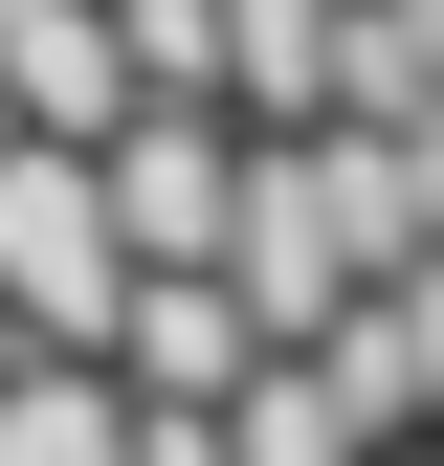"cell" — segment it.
Returning a JSON list of instances; mask_svg holds the SVG:
<instances>
[{"label": "cell", "instance_id": "2", "mask_svg": "<svg viewBox=\"0 0 444 466\" xmlns=\"http://www.w3.org/2000/svg\"><path fill=\"white\" fill-rule=\"evenodd\" d=\"M89 356L134 378V400H222V378L267 356V311H245L222 267H134V289H111V333H89Z\"/></svg>", "mask_w": 444, "mask_h": 466}, {"label": "cell", "instance_id": "6", "mask_svg": "<svg viewBox=\"0 0 444 466\" xmlns=\"http://www.w3.org/2000/svg\"><path fill=\"white\" fill-rule=\"evenodd\" d=\"M378 400H400V444H444V245L378 267Z\"/></svg>", "mask_w": 444, "mask_h": 466}, {"label": "cell", "instance_id": "7", "mask_svg": "<svg viewBox=\"0 0 444 466\" xmlns=\"http://www.w3.org/2000/svg\"><path fill=\"white\" fill-rule=\"evenodd\" d=\"M111 67L134 89H222V0H111Z\"/></svg>", "mask_w": 444, "mask_h": 466}, {"label": "cell", "instance_id": "1", "mask_svg": "<svg viewBox=\"0 0 444 466\" xmlns=\"http://www.w3.org/2000/svg\"><path fill=\"white\" fill-rule=\"evenodd\" d=\"M111 289H134V245H111V200H89V134H0V311H23L45 356H89Z\"/></svg>", "mask_w": 444, "mask_h": 466}, {"label": "cell", "instance_id": "4", "mask_svg": "<svg viewBox=\"0 0 444 466\" xmlns=\"http://www.w3.org/2000/svg\"><path fill=\"white\" fill-rule=\"evenodd\" d=\"M0 466H134L111 356H0Z\"/></svg>", "mask_w": 444, "mask_h": 466}, {"label": "cell", "instance_id": "8", "mask_svg": "<svg viewBox=\"0 0 444 466\" xmlns=\"http://www.w3.org/2000/svg\"><path fill=\"white\" fill-rule=\"evenodd\" d=\"M400 178H422V245H444V89L400 111Z\"/></svg>", "mask_w": 444, "mask_h": 466}, {"label": "cell", "instance_id": "9", "mask_svg": "<svg viewBox=\"0 0 444 466\" xmlns=\"http://www.w3.org/2000/svg\"><path fill=\"white\" fill-rule=\"evenodd\" d=\"M400 45H422V89H444V0H400Z\"/></svg>", "mask_w": 444, "mask_h": 466}, {"label": "cell", "instance_id": "3", "mask_svg": "<svg viewBox=\"0 0 444 466\" xmlns=\"http://www.w3.org/2000/svg\"><path fill=\"white\" fill-rule=\"evenodd\" d=\"M134 67H111V0H0V134H111Z\"/></svg>", "mask_w": 444, "mask_h": 466}, {"label": "cell", "instance_id": "5", "mask_svg": "<svg viewBox=\"0 0 444 466\" xmlns=\"http://www.w3.org/2000/svg\"><path fill=\"white\" fill-rule=\"evenodd\" d=\"M311 67H333V0H222V111H245V134H289Z\"/></svg>", "mask_w": 444, "mask_h": 466}]
</instances>
